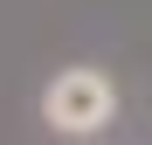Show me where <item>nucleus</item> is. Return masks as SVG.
<instances>
[{
  "label": "nucleus",
  "instance_id": "nucleus-1",
  "mask_svg": "<svg viewBox=\"0 0 152 145\" xmlns=\"http://www.w3.org/2000/svg\"><path fill=\"white\" fill-rule=\"evenodd\" d=\"M42 111H48V125H56V131H76V138H83V131H97V125H111L118 90H111L104 69H62V76L48 83Z\"/></svg>",
  "mask_w": 152,
  "mask_h": 145
}]
</instances>
